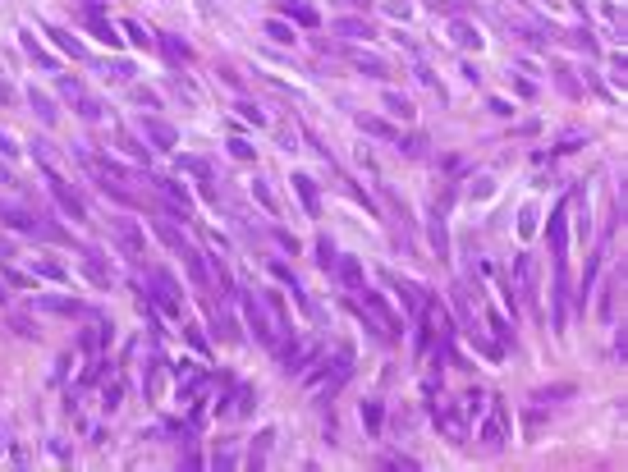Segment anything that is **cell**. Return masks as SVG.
I'll list each match as a JSON object with an SVG mask.
<instances>
[{
  "label": "cell",
  "mask_w": 628,
  "mask_h": 472,
  "mask_svg": "<svg viewBox=\"0 0 628 472\" xmlns=\"http://www.w3.org/2000/svg\"><path fill=\"white\" fill-rule=\"evenodd\" d=\"M32 106H37V115H42L47 124H55V115H60V110L51 106V96H42V92H32Z\"/></svg>",
  "instance_id": "d6a6232c"
},
{
  "label": "cell",
  "mask_w": 628,
  "mask_h": 472,
  "mask_svg": "<svg viewBox=\"0 0 628 472\" xmlns=\"http://www.w3.org/2000/svg\"><path fill=\"white\" fill-rule=\"evenodd\" d=\"M335 32H339V37H371V28L363 23V18H339Z\"/></svg>",
  "instance_id": "f1b7e54d"
},
{
  "label": "cell",
  "mask_w": 628,
  "mask_h": 472,
  "mask_svg": "<svg viewBox=\"0 0 628 472\" xmlns=\"http://www.w3.org/2000/svg\"><path fill=\"white\" fill-rule=\"evenodd\" d=\"M614 317V285H605V293H601V321Z\"/></svg>",
  "instance_id": "60d3db41"
},
{
  "label": "cell",
  "mask_w": 628,
  "mask_h": 472,
  "mask_svg": "<svg viewBox=\"0 0 628 472\" xmlns=\"http://www.w3.org/2000/svg\"><path fill=\"white\" fill-rule=\"evenodd\" d=\"M37 307H42V312H60V317H78V312H83L78 298H37Z\"/></svg>",
  "instance_id": "d6986e66"
},
{
  "label": "cell",
  "mask_w": 628,
  "mask_h": 472,
  "mask_svg": "<svg viewBox=\"0 0 628 472\" xmlns=\"http://www.w3.org/2000/svg\"><path fill=\"white\" fill-rule=\"evenodd\" d=\"M110 78H133V64H124V60H115V64H110Z\"/></svg>",
  "instance_id": "7dc6e473"
},
{
  "label": "cell",
  "mask_w": 628,
  "mask_h": 472,
  "mask_svg": "<svg viewBox=\"0 0 628 472\" xmlns=\"http://www.w3.org/2000/svg\"><path fill=\"white\" fill-rule=\"evenodd\" d=\"M385 280H390V285L404 293V307H408V312H417V317H422V312L431 307V298H427V289H422V285H413V280H399V275H385Z\"/></svg>",
  "instance_id": "ba28073f"
},
{
  "label": "cell",
  "mask_w": 628,
  "mask_h": 472,
  "mask_svg": "<svg viewBox=\"0 0 628 472\" xmlns=\"http://www.w3.org/2000/svg\"><path fill=\"white\" fill-rule=\"evenodd\" d=\"M124 32H129V37H133V42H138V46H152V42H156L152 32L142 28V23H133V18H129V23H124Z\"/></svg>",
  "instance_id": "8d00e7d4"
},
{
  "label": "cell",
  "mask_w": 628,
  "mask_h": 472,
  "mask_svg": "<svg viewBox=\"0 0 628 472\" xmlns=\"http://www.w3.org/2000/svg\"><path fill=\"white\" fill-rule=\"evenodd\" d=\"M152 229H156V239H161V244H166L170 252H184V248H188V244H184V234L170 225V220H152Z\"/></svg>",
  "instance_id": "2e32d148"
},
{
  "label": "cell",
  "mask_w": 628,
  "mask_h": 472,
  "mask_svg": "<svg viewBox=\"0 0 628 472\" xmlns=\"http://www.w3.org/2000/svg\"><path fill=\"white\" fill-rule=\"evenodd\" d=\"M74 106H78V115H83V120H101V101H96V96H88V92H78Z\"/></svg>",
  "instance_id": "603a6c76"
},
{
  "label": "cell",
  "mask_w": 628,
  "mask_h": 472,
  "mask_svg": "<svg viewBox=\"0 0 628 472\" xmlns=\"http://www.w3.org/2000/svg\"><path fill=\"white\" fill-rule=\"evenodd\" d=\"M0 220L10 229H23V234H32V225H37V215L23 211V207H0Z\"/></svg>",
  "instance_id": "9a60e30c"
},
{
  "label": "cell",
  "mask_w": 628,
  "mask_h": 472,
  "mask_svg": "<svg viewBox=\"0 0 628 472\" xmlns=\"http://www.w3.org/2000/svg\"><path fill=\"white\" fill-rule=\"evenodd\" d=\"M142 137H147V142H156V147H166V152L179 142V133H174L166 120H142Z\"/></svg>",
  "instance_id": "4fadbf2b"
},
{
  "label": "cell",
  "mask_w": 628,
  "mask_h": 472,
  "mask_svg": "<svg viewBox=\"0 0 628 472\" xmlns=\"http://www.w3.org/2000/svg\"><path fill=\"white\" fill-rule=\"evenodd\" d=\"M18 37H23V51H28V55H32V60H37V64H42V69H55V60H51L47 51H42V46L32 42V32H18Z\"/></svg>",
  "instance_id": "83f0119b"
},
{
  "label": "cell",
  "mask_w": 628,
  "mask_h": 472,
  "mask_svg": "<svg viewBox=\"0 0 628 472\" xmlns=\"http://www.w3.org/2000/svg\"><path fill=\"white\" fill-rule=\"evenodd\" d=\"M454 42L473 51V46H482V37H477V28H473V23H463V18H454Z\"/></svg>",
  "instance_id": "d4e9b609"
},
{
  "label": "cell",
  "mask_w": 628,
  "mask_h": 472,
  "mask_svg": "<svg viewBox=\"0 0 628 472\" xmlns=\"http://www.w3.org/2000/svg\"><path fill=\"white\" fill-rule=\"evenodd\" d=\"M317 344H293V349L280 353V363H285V371H307V363H317Z\"/></svg>",
  "instance_id": "8fae6325"
},
{
  "label": "cell",
  "mask_w": 628,
  "mask_h": 472,
  "mask_svg": "<svg viewBox=\"0 0 628 472\" xmlns=\"http://www.w3.org/2000/svg\"><path fill=\"white\" fill-rule=\"evenodd\" d=\"M564 215H568V207L560 202L551 211V252H555V266H564L568 261V234H564Z\"/></svg>",
  "instance_id": "52a82bcc"
},
{
  "label": "cell",
  "mask_w": 628,
  "mask_h": 472,
  "mask_svg": "<svg viewBox=\"0 0 628 472\" xmlns=\"http://www.w3.org/2000/svg\"><path fill=\"white\" fill-rule=\"evenodd\" d=\"M37 271H42V275H51V280H64V266H55V261H42Z\"/></svg>",
  "instance_id": "c3c4849f"
},
{
  "label": "cell",
  "mask_w": 628,
  "mask_h": 472,
  "mask_svg": "<svg viewBox=\"0 0 628 472\" xmlns=\"http://www.w3.org/2000/svg\"><path fill=\"white\" fill-rule=\"evenodd\" d=\"M147 285H152V303L174 317V312H179V285H174L166 271H147Z\"/></svg>",
  "instance_id": "8992f818"
},
{
  "label": "cell",
  "mask_w": 628,
  "mask_h": 472,
  "mask_svg": "<svg viewBox=\"0 0 628 472\" xmlns=\"http://www.w3.org/2000/svg\"><path fill=\"white\" fill-rule=\"evenodd\" d=\"M5 298H10V289H5V280H0V303H5Z\"/></svg>",
  "instance_id": "816d5d0a"
},
{
  "label": "cell",
  "mask_w": 628,
  "mask_h": 472,
  "mask_svg": "<svg viewBox=\"0 0 628 472\" xmlns=\"http://www.w3.org/2000/svg\"><path fill=\"white\" fill-rule=\"evenodd\" d=\"M358 124H363V129H367V133H376V137H390V129H385V124H381V120H367V115H363V120H358Z\"/></svg>",
  "instance_id": "7bdbcfd3"
},
{
  "label": "cell",
  "mask_w": 628,
  "mask_h": 472,
  "mask_svg": "<svg viewBox=\"0 0 628 472\" xmlns=\"http://www.w3.org/2000/svg\"><path fill=\"white\" fill-rule=\"evenodd\" d=\"M230 152L239 156V161H252V147H248V142H239V137H234V142H230Z\"/></svg>",
  "instance_id": "bcb514c9"
},
{
  "label": "cell",
  "mask_w": 628,
  "mask_h": 472,
  "mask_svg": "<svg viewBox=\"0 0 628 472\" xmlns=\"http://www.w3.org/2000/svg\"><path fill=\"white\" fill-rule=\"evenodd\" d=\"M120 395H124V385H120V381H115V385H110V390H106V408H110V412L120 408Z\"/></svg>",
  "instance_id": "ee69618b"
},
{
  "label": "cell",
  "mask_w": 628,
  "mask_h": 472,
  "mask_svg": "<svg viewBox=\"0 0 628 472\" xmlns=\"http://www.w3.org/2000/svg\"><path fill=\"white\" fill-rule=\"evenodd\" d=\"M477 441H482V449H490V454H500L509 441V408L505 399H490V412L486 422H482V431H477Z\"/></svg>",
  "instance_id": "7a4b0ae2"
},
{
  "label": "cell",
  "mask_w": 628,
  "mask_h": 472,
  "mask_svg": "<svg viewBox=\"0 0 628 472\" xmlns=\"http://www.w3.org/2000/svg\"><path fill=\"white\" fill-rule=\"evenodd\" d=\"M257 198H261V207H266V211H276V198H271V188H266V183H257Z\"/></svg>",
  "instance_id": "681fc988"
},
{
  "label": "cell",
  "mask_w": 628,
  "mask_h": 472,
  "mask_svg": "<svg viewBox=\"0 0 628 472\" xmlns=\"http://www.w3.org/2000/svg\"><path fill=\"white\" fill-rule=\"evenodd\" d=\"M358 307H363V317L376 321V335H381V339H395V335H399V321H395V312L381 303V293L358 289Z\"/></svg>",
  "instance_id": "277c9868"
},
{
  "label": "cell",
  "mask_w": 628,
  "mask_h": 472,
  "mask_svg": "<svg viewBox=\"0 0 628 472\" xmlns=\"http://www.w3.org/2000/svg\"><path fill=\"white\" fill-rule=\"evenodd\" d=\"M152 183L161 188V198L170 202V211L188 220V207H193V202H188V188H179V183H170V179H152Z\"/></svg>",
  "instance_id": "7c38bea8"
},
{
  "label": "cell",
  "mask_w": 628,
  "mask_h": 472,
  "mask_svg": "<svg viewBox=\"0 0 628 472\" xmlns=\"http://www.w3.org/2000/svg\"><path fill=\"white\" fill-rule=\"evenodd\" d=\"M436 417H441V427H445V431H449V441H463V422H459V412H449V408H441V412H436Z\"/></svg>",
  "instance_id": "f546056e"
},
{
  "label": "cell",
  "mask_w": 628,
  "mask_h": 472,
  "mask_svg": "<svg viewBox=\"0 0 628 472\" xmlns=\"http://www.w3.org/2000/svg\"><path fill=\"white\" fill-rule=\"evenodd\" d=\"M349 371H353V349L339 344L330 363H317V371H303V376H307V385H326V399H330L339 385L349 381Z\"/></svg>",
  "instance_id": "6da1fadb"
},
{
  "label": "cell",
  "mask_w": 628,
  "mask_h": 472,
  "mask_svg": "<svg viewBox=\"0 0 628 472\" xmlns=\"http://www.w3.org/2000/svg\"><path fill=\"white\" fill-rule=\"evenodd\" d=\"M519 229H523V234H532V229H536V207H527V211H523Z\"/></svg>",
  "instance_id": "f6af8a7d"
},
{
  "label": "cell",
  "mask_w": 628,
  "mask_h": 472,
  "mask_svg": "<svg viewBox=\"0 0 628 472\" xmlns=\"http://www.w3.org/2000/svg\"><path fill=\"white\" fill-rule=\"evenodd\" d=\"M101 344H106V326H101V321H92V326L83 330V349H88V353H96Z\"/></svg>",
  "instance_id": "484cf974"
},
{
  "label": "cell",
  "mask_w": 628,
  "mask_h": 472,
  "mask_svg": "<svg viewBox=\"0 0 628 472\" xmlns=\"http://www.w3.org/2000/svg\"><path fill=\"white\" fill-rule=\"evenodd\" d=\"M88 28H92L106 46H120V37H115V28L106 23V14H101V5H96V0H88Z\"/></svg>",
  "instance_id": "5bb4252c"
},
{
  "label": "cell",
  "mask_w": 628,
  "mask_h": 472,
  "mask_svg": "<svg viewBox=\"0 0 628 472\" xmlns=\"http://www.w3.org/2000/svg\"><path fill=\"white\" fill-rule=\"evenodd\" d=\"M293 188H298V198H303L307 215H317V211H322V202H317V183L307 179V174H293Z\"/></svg>",
  "instance_id": "e0dca14e"
},
{
  "label": "cell",
  "mask_w": 628,
  "mask_h": 472,
  "mask_svg": "<svg viewBox=\"0 0 628 472\" xmlns=\"http://www.w3.org/2000/svg\"><path fill=\"white\" fill-rule=\"evenodd\" d=\"M184 330H188V344H193V349H198V353H207V339H202L198 330H193V326H184Z\"/></svg>",
  "instance_id": "f907efd6"
},
{
  "label": "cell",
  "mask_w": 628,
  "mask_h": 472,
  "mask_svg": "<svg viewBox=\"0 0 628 472\" xmlns=\"http://www.w3.org/2000/svg\"><path fill=\"white\" fill-rule=\"evenodd\" d=\"M161 51H166L174 64H188L193 60V51H188V42H179V37H161Z\"/></svg>",
  "instance_id": "ffe728a7"
},
{
  "label": "cell",
  "mask_w": 628,
  "mask_h": 472,
  "mask_svg": "<svg viewBox=\"0 0 628 472\" xmlns=\"http://www.w3.org/2000/svg\"><path fill=\"white\" fill-rule=\"evenodd\" d=\"M115 239H120V248L129 257H142V248H147V239H142V229L133 220H115Z\"/></svg>",
  "instance_id": "30bf717a"
},
{
  "label": "cell",
  "mask_w": 628,
  "mask_h": 472,
  "mask_svg": "<svg viewBox=\"0 0 628 472\" xmlns=\"http://www.w3.org/2000/svg\"><path fill=\"white\" fill-rule=\"evenodd\" d=\"M573 385H551V390H536V404H551V399H568Z\"/></svg>",
  "instance_id": "d590c367"
},
{
  "label": "cell",
  "mask_w": 628,
  "mask_h": 472,
  "mask_svg": "<svg viewBox=\"0 0 628 472\" xmlns=\"http://www.w3.org/2000/svg\"><path fill=\"white\" fill-rule=\"evenodd\" d=\"M381 417H385L381 404H363V427L367 431H381Z\"/></svg>",
  "instance_id": "836d02e7"
},
{
  "label": "cell",
  "mask_w": 628,
  "mask_h": 472,
  "mask_svg": "<svg viewBox=\"0 0 628 472\" xmlns=\"http://www.w3.org/2000/svg\"><path fill=\"white\" fill-rule=\"evenodd\" d=\"M42 179H47V188H51V198H55V207H60V211L69 215V220H88V211H83V198H78V193L60 179V174H55V170L47 166V161H42Z\"/></svg>",
  "instance_id": "3957f363"
},
{
  "label": "cell",
  "mask_w": 628,
  "mask_h": 472,
  "mask_svg": "<svg viewBox=\"0 0 628 472\" xmlns=\"http://www.w3.org/2000/svg\"><path fill=\"white\" fill-rule=\"evenodd\" d=\"M47 37H55V46H60V51H69L74 60H78V55H83V42H78V37H69V32H64V28H47Z\"/></svg>",
  "instance_id": "7402d4cb"
},
{
  "label": "cell",
  "mask_w": 628,
  "mask_h": 472,
  "mask_svg": "<svg viewBox=\"0 0 628 472\" xmlns=\"http://www.w3.org/2000/svg\"><path fill=\"white\" fill-rule=\"evenodd\" d=\"M83 271H88V280L101 285V289L110 285V266H106V252H101V248H83Z\"/></svg>",
  "instance_id": "9c48e42d"
},
{
  "label": "cell",
  "mask_w": 628,
  "mask_h": 472,
  "mask_svg": "<svg viewBox=\"0 0 628 472\" xmlns=\"http://www.w3.org/2000/svg\"><path fill=\"white\" fill-rule=\"evenodd\" d=\"M385 468H404V472H417V458H408V454H390V458H385Z\"/></svg>",
  "instance_id": "ab89813d"
},
{
  "label": "cell",
  "mask_w": 628,
  "mask_h": 472,
  "mask_svg": "<svg viewBox=\"0 0 628 472\" xmlns=\"http://www.w3.org/2000/svg\"><path fill=\"white\" fill-rule=\"evenodd\" d=\"M280 10H285V14H293L298 23H307V28L317 23V10H307V5H298V0H280Z\"/></svg>",
  "instance_id": "cb8c5ba5"
},
{
  "label": "cell",
  "mask_w": 628,
  "mask_h": 472,
  "mask_svg": "<svg viewBox=\"0 0 628 472\" xmlns=\"http://www.w3.org/2000/svg\"><path fill=\"white\" fill-rule=\"evenodd\" d=\"M248 408H252V390L239 385V390H234V412H248Z\"/></svg>",
  "instance_id": "f35d334b"
},
{
  "label": "cell",
  "mask_w": 628,
  "mask_h": 472,
  "mask_svg": "<svg viewBox=\"0 0 628 472\" xmlns=\"http://www.w3.org/2000/svg\"><path fill=\"white\" fill-rule=\"evenodd\" d=\"M514 285H519V303L527 307L532 317H541V312H536V257H527V252L514 257Z\"/></svg>",
  "instance_id": "5b68a950"
},
{
  "label": "cell",
  "mask_w": 628,
  "mask_h": 472,
  "mask_svg": "<svg viewBox=\"0 0 628 472\" xmlns=\"http://www.w3.org/2000/svg\"><path fill=\"white\" fill-rule=\"evenodd\" d=\"M266 37H276L280 46H289V42H293V28H285L280 18H266Z\"/></svg>",
  "instance_id": "4dcf8cb0"
},
{
  "label": "cell",
  "mask_w": 628,
  "mask_h": 472,
  "mask_svg": "<svg viewBox=\"0 0 628 472\" xmlns=\"http://www.w3.org/2000/svg\"><path fill=\"white\" fill-rule=\"evenodd\" d=\"M399 142H404L399 152H408V156H422V147H427V137H422V133H413V137H399Z\"/></svg>",
  "instance_id": "74e56055"
},
{
  "label": "cell",
  "mask_w": 628,
  "mask_h": 472,
  "mask_svg": "<svg viewBox=\"0 0 628 472\" xmlns=\"http://www.w3.org/2000/svg\"><path fill=\"white\" fill-rule=\"evenodd\" d=\"M353 64H358V69H363L367 78H385V64H381V60H371V55H353Z\"/></svg>",
  "instance_id": "1f68e13d"
},
{
  "label": "cell",
  "mask_w": 628,
  "mask_h": 472,
  "mask_svg": "<svg viewBox=\"0 0 628 472\" xmlns=\"http://www.w3.org/2000/svg\"><path fill=\"white\" fill-rule=\"evenodd\" d=\"M490 330H495V339H500V344H509V339H514V335H509V321L505 317H490Z\"/></svg>",
  "instance_id": "b9f144b4"
},
{
  "label": "cell",
  "mask_w": 628,
  "mask_h": 472,
  "mask_svg": "<svg viewBox=\"0 0 628 472\" xmlns=\"http://www.w3.org/2000/svg\"><path fill=\"white\" fill-rule=\"evenodd\" d=\"M317 266H335V248H330V239H317Z\"/></svg>",
  "instance_id": "e575fe53"
},
{
  "label": "cell",
  "mask_w": 628,
  "mask_h": 472,
  "mask_svg": "<svg viewBox=\"0 0 628 472\" xmlns=\"http://www.w3.org/2000/svg\"><path fill=\"white\" fill-rule=\"evenodd\" d=\"M335 275L349 285V289H358V285H363V266H358L353 257H335Z\"/></svg>",
  "instance_id": "ac0fdd59"
},
{
  "label": "cell",
  "mask_w": 628,
  "mask_h": 472,
  "mask_svg": "<svg viewBox=\"0 0 628 472\" xmlns=\"http://www.w3.org/2000/svg\"><path fill=\"white\" fill-rule=\"evenodd\" d=\"M271 441H276V431H261L257 441H252V458H248L252 468H261V463H266V449H271Z\"/></svg>",
  "instance_id": "4316f807"
},
{
  "label": "cell",
  "mask_w": 628,
  "mask_h": 472,
  "mask_svg": "<svg viewBox=\"0 0 628 472\" xmlns=\"http://www.w3.org/2000/svg\"><path fill=\"white\" fill-rule=\"evenodd\" d=\"M385 110H390L395 120H413V101L399 96V92H385Z\"/></svg>",
  "instance_id": "44dd1931"
}]
</instances>
